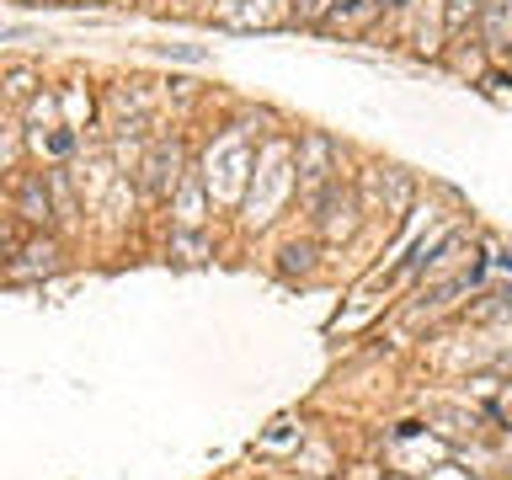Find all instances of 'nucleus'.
<instances>
[{"label": "nucleus", "instance_id": "nucleus-1", "mask_svg": "<svg viewBox=\"0 0 512 480\" xmlns=\"http://www.w3.org/2000/svg\"><path fill=\"white\" fill-rule=\"evenodd\" d=\"M331 176V139L326 134H304V160H299V187L315 192Z\"/></svg>", "mask_w": 512, "mask_h": 480}, {"label": "nucleus", "instance_id": "nucleus-2", "mask_svg": "<svg viewBox=\"0 0 512 480\" xmlns=\"http://www.w3.org/2000/svg\"><path fill=\"white\" fill-rule=\"evenodd\" d=\"M16 208H22L27 224H48V214H54V198H48V176H22V187H16Z\"/></svg>", "mask_w": 512, "mask_h": 480}, {"label": "nucleus", "instance_id": "nucleus-3", "mask_svg": "<svg viewBox=\"0 0 512 480\" xmlns=\"http://www.w3.org/2000/svg\"><path fill=\"white\" fill-rule=\"evenodd\" d=\"M16 256H27V262H11L16 278H38V272H59V246L54 240H27Z\"/></svg>", "mask_w": 512, "mask_h": 480}, {"label": "nucleus", "instance_id": "nucleus-4", "mask_svg": "<svg viewBox=\"0 0 512 480\" xmlns=\"http://www.w3.org/2000/svg\"><path fill=\"white\" fill-rule=\"evenodd\" d=\"M166 166H176V144H155V155L144 160V192H166L176 182V171Z\"/></svg>", "mask_w": 512, "mask_h": 480}, {"label": "nucleus", "instance_id": "nucleus-5", "mask_svg": "<svg viewBox=\"0 0 512 480\" xmlns=\"http://www.w3.org/2000/svg\"><path fill=\"white\" fill-rule=\"evenodd\" d=\"M486 43L491 48L512 43V0H486Z\"/></svg>", "mask_w": 512, "mask_h": 480}, {"label": "nucleus", "instance_id": "nucleus-6", "mask_svg": "<svg viewBox=\"0 0 512 480\" xmlns=\"http://www.w3.org/2000/svg\"><path fill=\"white\" fill-rule=\"evenodd\" d=\"M278 272H283V278H294V272H299V278H304V272H315V246H310V240H304V246H283L278 251Z\"/></svg>", "mask_w": 512, "mask_h": 480}, {"label": "nucleus", "instance_id": "nucleus-7", "mask_svg": "<svg viewBox=\"0 0 512 480\" xmlns=\"http://www.w3.org/2000/svg\"><path fill=\"white\" fill-rule=\"evenodd\" d=\"M16 251H22V235H16V224H0V262H11Z\"/></svg>", "mask_w": 512, "mask_h": 480}, {"label": "nucleus", "instance_id": "nucleus-8", "mask_svg": "<svg viewBox=\"0 0 512 480\" xmlns=\"http://www.w3.org/2000/svg\"><path fill=\"white\" fill-rule=\"evenodd\" d=\"M294 6H299V11H315V0H294Z\"/></svg>", "mask_w": 512, "mask_h": 480}, {"label": "nucleus", "instance_id": "nucleus-9", "mask_svg": "<svg viewBox=\"0 0 512 480\" xmlns=\"http://www.w3.org/2000/svg\"><path fill=\"white\" fill-rule=\"evenodd\" d=\"M384 6H400V0H384Z\"/></svg>", "mask_w": 512, "mask_h": 480}]
</instances>
